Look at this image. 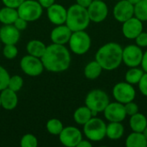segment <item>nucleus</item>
I'll use <instances>...</instances> for the list:
<instances>
[{
	"label": "nucleus",
	"instance_id": "29",
	"mask_svg": "<svg viewBox=\"0 0 147 147\" xmlns=\"http://www.w3.org/2000/svg\"><path fill=\"white\" fill-rule=\"evenodd\" d=\"M63 128V123L58 119H51L47 123V129L52 135H59Z\"/></svg>",
	"mask_w": 147,
	"mask_h": 147
},
{
	"label": "nucleus",
	"instance_id": "34",
	"mask_svg": "<svg viewBox=\"0 0 147 147\" xmlns=\"http://www.w3.org/2000/svg\"><path fill=\"white\" fill-rule=\"evenodd\" d=\"M124 106H125V110H126L127 115H128V116H132L139 112V106L134 101L124 104Z\"/></svg>",
	"mask_w": 147,
	"mask_h": 147
},
{
	"label": "nucleus",
	"instance_id": "22",
	"mask_svg": "<svg viewBox=\"0 0 147 147\" xmlns=\"http://www.w3.org/2000/svg\"><path fill=\"white\" fill-rule=\"evenodd\" d=\"M125 145L127 147H146L147 140L143 133L133 132L126 139Z\"/></svg>",
	"mask_w": 147,
	"mask_h": 147
},
{
	"label": "nucleus",
	"instance_id": "10",
	"mask_svg": "<svg viewBox=\"0 0 147 147\" xmlns=\"http://www.w3.org/2000/svg\"><path fill=\"white\" fill-rule=\"evenodd\" d=\"M22 71L31 77H36L43 72L44 65L40 58L32 56L30 54L24 56L20 62Z\"/></svg>",
	"mask_w": 147,
	"mask_h": 147
},
{
	"label": "nucleus",
	"instance_id": "46",
	"mask_svg": "<svg viewBox=\"0 0 147 147\" xmlns=\"http://www.w3.org/2000/svg\"><path fill=\"white\" fill-rule=\"evenodd\" d=\"M146 32H147V28H146Z\"/></svg>",
	"mask_w": 147,
	"mask_h": 147
},
{
	"label": "nucleus",
	"instance_id": "35",
	"mask_svg": "<svg viewBox=\"0 0 147 147\" xmlns=\"http://www.w3.org/2000/svg\"><path fill=\"white\" fill-rule=\"evenodd\" d=\"M138 87H139V90L140 91V93L146 96L147 97V73L145 72L141 78V79L140 80L139 84H138Z\"/></svg>",
	"mask_w": 147,
	"mask_h": 147
},
{
	"label": "nucleus",
	"instance_id": "15",
	"mask_svg": "<svg viewBox=\"0 0 147 147\" xmlns=\"http://www.w3.org/2000/svg\"><path fill=\"white\" fill-rule=\"evenodd\" d=\"M143 22L136 16H133L122 22L121 31L124 37L128 40H134L143 31Z\"/></svg>",
	"mask_w": 147,
	"mask_h": 147
},
{
	"label": "nucleus",
	"instance_id": "11",
	"mask_svg": "<svg viewBox=\"0 0 147 147\" xmlns=\"http://www.w3.org/2000/svg\"><path fill=\"white\" fill-rule=\"evenodd\" d=\"M87 10L90 22L96 23L103 22L109 15V7L103 0H93Z\"/></svg>",
	"mask_w": 147,
	"mask_h": 147
},
{
	"label": "nucleus",
	"instance_id": "45",
	"mask_svg": "<svg viewBox=\"0 0 147 147\" xmlns=\"http://www.w3.org/2000/svg\"><path fill=\"white\" fill-rule=\"evenodd\" d=\"M0 107H1V98H0Z\"/></svg>",
	"mask_w": 147,
	"mask_h": 147
},
{
	"label": "nucleus",
	"instance_id": "26",
	"mask_svg": "<svg viewBox=\"0 0 147 147\" xmlns=\"http://www.w3.org/2000/svg\"><path fill=\"white\" fill-rule=\"evenodd\" d=\"M46 49H47L46 45L42 41L38 40H30L27 45V51L28 54L37 58H41Z\"/></svg>",
	"mask_w": 147,
	"mask_h": 147
},
{
	"label": "nucleus",
	"instance_id": "28",
	"mask_svg": "<svg viewBox=\"0 0 147 147\" xmlns=\"http://www.w3.org/2000/svg\"><path fill=\"white\" fill-rule=\"evenodd\" d=\"M134 16L142 22H147V0H141L134 5Z\"/></svg>",
	"mask_w": 147,
	"mask_h": 147
},
{
	"label": "nucleus",
	"instance_id": "20",
	"mask_svg": "<svg viewBox=\"0 0 147 147\" xmlns=\"http://www.w3.org/2000/svg\"><path fill=\"white\" fill-rule=\"evenodd\" d=\"M129 126L133 132L143 133L147 127V118L142 113L138 112L137 114L130 116Z\"/></svg>",
	"mask_w": 147,
	"mask_h": 147
},
{
	"label": "nucleus",
	"instance_id": "17",
	"mask_svg": "<svg viewBox=\"0 0 147 147\" xmlns=\"http://www.w3.org/2000/svg\"><path fill=\"white\" fill-rule=\"evenodd\" d=\"M19 39L20 31L13 24H7L0 28V40L3 44L16 45Z\"/></svg>",
	"mask_w": 147,
	"mask_h": 147
},
{
	"label": "nucleus",
	"instance_id": "32",
	"mask_svg": "<svg viewBox=\"0 0 147 147\" xmlns=\"http://www.w3.org/2000/svg\"><path fill=\"white\" fill-rule=\"evenodd\" d=\"M3 56L6 59H15L17 56L18 50H17V48H16V47L15 45L8 44V45L4 46L3 50Z\"/></svg>",
	"mask_w": 147,
	"mask_h": 147
},
{
	"label": "nucleus",
	"instance_id": "19",
	"mask_svg": "<svg viewBox=\"0 0 147 147\" xmlns=\"http://www.w3.org/2000/svg\"><path fill=\"white\" fill-rule=\"evenodd\" d=\"M0 98H1V107H3L4 109L7 110L14 109L18 102V97L16 93L9 88L1 90Z\"/></svg>",
	"mask_w": 147,
	"mask_h": 147
},
{
	"label": "nucleus",
	"instance_id": "40",
	"mask_svg": "<svg viewBox=\"0 0 147 147\" xmlns=\"http://www.w3.org/2000/svg\"><path fill=\"white\" fill-rule=\"evenodd\" d=\"M140 65H141V68L144 71V72L147 73V50L143 54V58H142V61H141Z\"/></svg>",
	"mask_w": 147,
	"mask_h": 147
},
{
	"label": "nucleus",
	"instance_id": "23",
	"mask_svg": "<svg viewBox=\"0 0 147 147\" xmlns=\"http://www.w3.org/2000/svg\"><path fill=\"white\" fill-rule=\"evenodd\" d=\"M93 117L91 110L85 105L77 109L73 114V119L78 125H84Z\"/></svg>",
	"mask_w": 147,
	"mask_h": 147
},
{
	"label": "nucleus",
	"instance_id": "6",
	"mask_svg": "<svg viewBox=\"0 0 147 147\" xmlns=\"http://www.w3.org/2000/svg\"><path fill=\"white\" fill-rule=\"evenodd\" d=\"M69 46L72 53L78 55H83L86 53L90 48V36L84 30L72 32L69 40Z\"/></svg>",
	"mask_w": 147,
	"mask_h": 147
},
{
	"label": "nucleus",
	"instance_id": "13",
	"mask_svg": "<svg viewBox=\"0 0 147 147\" xmlns=\"http://www.w3.org/2000/svg\"><path fill=\"white\" fill-rule=\"evenodd\" d=\"M59 137L61 144L67 147H77L78 143L83 140L81 131L75 127H64L59 134Z\"/></svg>",
	"mask_w": 147,
	"mask_h": 147
},
{
	"label": "nucleus",
	"instance_id": "3",
	"mask_svg": "<svg viewBox=\"0 0 147 147\" xmlns=\"http://www.w3.org/2000/svg\"><path fill=\"white\" fill-rule=\"evenodd\" d=\"M90 22V19L86 8L78 4H73L67 9L65 24L72 31L85 30Z\"/></svg>",
	"mask_w": 147,
	"mask_h": 147
},
{
	"label": "nucleus",
	"instance_id": "31",
	"mask_svg": "<svg viewBox=\"0 0 147 147\" xmlns=\"http://www.w3.org/2000/svg\"><path fill=\"white\" fill-rule=\"evenodd\" d=\"M38 146V140L36 137L31 134H25L21 140L22 147H36Z\"/></svg>",
	"mask_w": 147,
	"mask_h": 147
},
{
	"label": "nucleus",
	"instance_id": "36",
	"mask_svg": "<svg viewBox=\"0 0 147 147\" xmlns=\"http://www.w3.org/2000/svg\"><path fill=\"white\" fill-rule=\"evenodd\" d=\"M134 40H135L136 45H138L141 48L147 47V32L142 31Z\"/></svg>",
	"mask_w": 147,
	"mask_h": 147
},
{
	"label": "nucleus",
	"instance_id": "38",
	"mask_svg": "<svg viewBox=\"0 0 147 147\" xmlns=\"http://www.w3.org/2000/svg\"><path fill=\"white\" fill-rule=\"evenodd\" d=\"M3 4L7 7L17 9L24 0H2Z\"/></svg>",
	"mask_w": 147,
	"mask_h": 147
},
{
	"label": "nucleus",
	"instance_id": "48",
	"mask_svg": "<svg viewBox=\"0 0 147 147\" xmlns=\"http://www.w3.org/2000/svg\"><path fill=\"white\" fill-rule=\"evenodd\" d=\"M117 1H119V0H117Z\"/></svg>",
	"mask_w": 147,
	"mask_h": 147
},
{
	"label": "nucleus",
	"instance_id": "42",
	"mask_svg": "<svg viewBox=\"0 0 147 147\" xmlns=\"http://www.w3.org/2000/svg\"><path fill=\"white\" fill-rule=\"evenodd\" d=\"M92 146V144L89 141V140H82L78 145L77 146V147H91Z\"/></svg>",
	"mask_w": 147,
	"mask_h": 147
},
{
	"label": "nucleus",
	"instance_id": "33",
	"mask_svg": "<svg viewBox=\"0 0 147 147\" xmlns=\"http://www.w3.org/2000/svg\"><path fill=\"white\" fill-rule=\"evenodd\" d=\"M9 78L10 77H9L7 70L0 65V91L8 88Z\"/></svg>",
	"mask_w": 147,
	"mask_h": 147
},
{
	"label": "nucleus",
	"instance_id": "24",
	"mask_svg": "<svg viewBox=\"0 0 147 147\" xmlns=\"http://www.w3.org/2000/svg\"><path fill=\"white\" fill-rule=\"evenodd\" d=\"M102 67L100 64L95 59L89 62L84 67V76L90 80H95L100 77L102 71Z\"/></svg>",
	"mask_w": 147,
	"mask_h": 147
},
{
	"label": "nucleus",
	"instance_id": "44",
	"mask_svg": "<svg viewBox=\"0 0 147 147\" xmlns=\"http://www.w3.org/2000/svg\"><path fill=\"white\" fill-rule=\"evenodd\" d=\"M143 134L145 135V137H146V139L147 140V127L145 128V130L143 131Z\"/></svg>",
	"mask_w": 147,
	"mask_h": 147
},
{
	"label": "nucleus",
	"instance_id": "18",
	"mask_svg": "<svg viewBox=\"0 0 147 147\" xmlns=\"http://www.w3.org/2000/svg\"><path fill=\"white\" fill-rule=\"evenodd\" d=\"M72 31L65 24L57 25L51 32V40L55 44L65 45L69 42Z\"/></svg>",
	"mask_w": 147,
	"mask_h": 147
},
{
	"label": "nucleus",
	"instance_id": "47",
	"mask_svg": "<svg viewBox=\"0 0 147 147\" xmlns=\"http://www.w3.org/2000/svg\"><path fill=\"white\" fill-rule=\"evenodd\" d=\"M0 47H1V46H0Z\"/></svg>",
	"mask_w": 147,
	"mask_h": 147
},
{
	"label": "nucleus",
	"instance_id": "25",
	"mask_svg": "<svg viewBox=\"0 0 147 147\" xmlns=\"http://www.w3.org/2000/svg\"><path fill=\"white\" fill-rule=\"evenodd\" d=\"M19 16L17 9L5 6L0 9V22L4 24H13Z\"/></svg>",
	"mask_w": 147,
	"mask_h": 147
},
{
	"label": "nucleus",
	"instance_id": "7",
	"mask_svg": "<svg viewBox=\"0 0 147 147\" xmlns=\"http://www.w3.org/2000/svg\"><path fill=\"white\" fill-rule=\"evenodd\" d=\"M20 17L28 22H34L39 19L42 15V6L34 0H24L17 8Z\"/></svg>",
	"mask_w": 147,
	"mask_h": 147
},
{
	"label": "nucleus",
	"instance_id": "21",
	"mask_svg": "<svg viewBox=\"0 0 147 147\" xmlns=\"http://www.w3.org/2000/svg\"><path fill=\"white\" fill-rule=\"evenodd\" d=\"M124 132V126L121 122H109L107 125L106 137L112 140H117L123 136Z\"/></svg>",
	"mask_w": 147,
	"mask_h": 147
},
{
	"label": "nucleus",
	"instance_id": "5",
	"mask_svg": "<svg viewBox=\"0 0 147 147\" xmlns=\"http://www.w3.org/2000/svg\"><path fill=\"white\" fill-rule=\"evenodd\" d=\"M107 124L103 120L93 116L88 122L84 125V134L86 138L94 142L102 140L106 137Z\"/></svg>",
	"mask_w": 147,
	"mask_h": 147
},
{
	"label": "nucleus",
	"instance_id": "39",
	"mask_svg": "<svg viewBox=\"0 0 147 147\" xmlns=\"http://www.w3.org/2000/svg\"><path fill=\"white\" fill-rule=\"evenodd\" d=\"M38 2L40 3V4L42 6V8H48L51 5H53V3H55V0H38Z\"/></svg>",
	"mask_w": 147,
	"mask_h": 147
},
{
	"label": "nucleus",
	"instance_id": "8",
	"mask_svg": "<svg viewBox=\"0 0 147 147\" xmlns=\"http://www.w3.org/2000/svg\"><path fill=\"white\" fill-rule=\"evenodd\" d=\"M112 93L115 101L122 104L134 101L136 97V90L134 86L126 81L117 83L114 86Z\"/></svg>",
	"mask_w": 147,
	"mask_h": 147
},
{
	"label": "nucleus",
	"instance_id": "1",
	"mask_svg": "<svg viewBox=\"0 0 147 147\" xmlns=\"http://www.w3.org/2000/svg\"><path fill=\"white\" fill-rule=\"evenodd\" d=\"M44 68L52 72H61L67 70L71 64V54L65 45L52 44L40 58Z\"/></svg>",
	"mask_w": 147,
	"mask_h": 147
},
{
	"label": "nucleus",
	"instance_id": "9",
	"mask_svg": "<svg viewBox=\"0 0 147 147\" xmlns=\"http://www.w3.org/2000/svg\"><path fill=\"white\" fill-rule=\"evenodd\" d=\"M144 52L138 45L131 44L122 49V63L127 66L138 67L140 65Z\"/></svg>",
	"mask_w": 147,
	"mask_h": 147
},
{
	"label": "nucleus",
	"instance_id": "30",
	"mask_svg": "<svg viewBox=\"0 0 147 147\" xmlns=\"http://www.w3.org/2000/svg\"><path fill=\"white\" fill-rule=\"evenodd\" d=\"M23 85V80L22 78V77L18 76V75H15L9 78V84H8V88L12 90L15 92L19 91L22 87Z\"/></svg>",
	"mask_w": 147,
	"mask_h": 147
},
{
	"label": "nucleus",
	"instance_id": "43",
	"mask_svg": "<svg viewBox=\"0 0 147 147\" xmlns=\"http://www.w3.org/2000/svg\"><path fill=\"white\" fill-rule=\"evenodd\" d=\"M127 1H128L129 3H131L133 5H135L136 3H139V2H140L141 0H127Z\"/></svg>",
	"mask_w": 147,
	"mask_h": 147
},
{
	"label": "nucleus",
	"instance_id": "37",
	"mask_svg": "<svg viewBox=\"0 0 147 147\" xmlns=\"http://www.w3.org/2000/svg\"><path fill=\"white\" fill-rule=\"evenodd\" d=\"M28 22L26 21L25 19H23V18L18 16L17 19H16V20L15 21V22L13 23V25H14L19 31H22V30H24V29L27 28V27H28Z\"/></svg>",
	"mask_w": 147,
	"mask_h": 147
},
{
	"label": "nucleus",
	"instance_id": "2",
	"mask_svg": "<svg viewBox=\"0 0 147 147\" xmlns=\"http://www.w3.org/2000/svg\"><path fill=\"white\" fill-rule=\"evenodd\" d=\"M122 49L117 42H108L97 50L96 60L103 70H115L122 63Z\"/></svg>",
	"mask_w": 147,
	"mask_h": 147
},
{
	"label": "nucleus",
	"instance_id": "41",
	"mask_svg": "<svg viewBox=\"0 0 147 147\" xmlns=\"http://www.w3.org/2000/svg\"><path fill=\"white\" fill-rule=\"evenodd\" d=\"M76 2H77V4L87 9L90 5V3L93 2V0H76Z\"/></svg>",
	"mask_w": 147,
	"mask_h": 147
},
{
	"label": "nucleus",
	"instance_id": "4",
	"mask_svg": "<svg viewBox=\"0 0 147 147\" xmlns=\"http://www.w3.org/2000/svg\"><path fill=\"white\" fill-rule=\"evenodd\" d=\"M109 102L108 94L100 89L92 90L85 97V105L91 110L93 116H96L98 113L103 112Z\"/></svg>",
	"mask_w": 147,
	"mask_h": 147
},
{
	"label": "nucleus",
	"instance_id": "27",
	"mask_svg": "<svg viewBox=\"0 0 147 147\" xmlns=\"http://www.w3.org/2000/svg\"><path fill=\"white\" fill-rule=\"evenodd\" d=\"M144 73L145 72L142 68H139V66L130 67V69L125 74V81L132 85L138 84Z\"/></svg>",
	"mask_w": 147,
	"mask_h": 147
},
{
	"label": "nucleus",
	"instance_id": "16",
	"mask_svg": "<svg viewBox=\"0 0 147 147\" xmlns=\"http://www.w3.org/2000/svg\"><path fill=\"white\" fill-rule=\"evenodd\" d=\"M47 16L49 21L54 25L64 24L66 21L67 9L61 4L53 3L47 8Z\"/></svg>",
	"mask_w": 147,
	"mask_h": 147
},
{
	"label": "nucleus",
	"instance_id": "12",
	"mask_svg": "<svg viewBox=\"0 0 147 147\" xmlns=\"http://www.w3.org/2000/svg\"><path fill=\"white\" fill-rule=\"evenodd\" d=\"M105 119L109 122H122L127 115L124 104L119 102H109L103 110Z\"/></svg>",
	"mask_w": 147,
	"mask_h": 147
},
{
	"label": "nucleus",
	"instance_id": "14",
	"mask_svg": "<svg viewBox=\"0 0 147 147\" xmlns=\"http://www.w3.org/2000/svg\"><path fill=\"white\" fill-rule=\"evenodd\" d=\"M113 15L117 22L122 23L134 16V5L127 0H119L114 7Z\"/></svg>",
	"mask_w": 147,
	"mask_h": 147
}]
</instances>
